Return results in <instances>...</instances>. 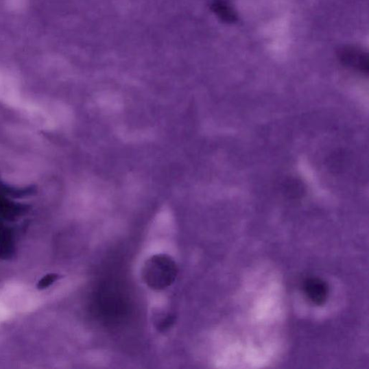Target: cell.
<instances>
[{"mask_svg":"<svg viewBox=\"0 0 369 369\" xmlns=\"http://www.w3.org/2000/svg\"><path fill=\"white\" fill-rule=\"evenodd\" d=\"M178 272L177 265L171 257L167 254H156L147 261L143 276L150 288L163 290L173 285Z\"/></svg>","mask_w":369,"mask_h":369,"instance_id":"obj_1","label":"cell"},{"mask_svg":"<svg viewBox=\"0 0 369 369\" xmlns=\"http://www.w3.org/2000/svg\"><path fill=\"white\" fill-rule=\"evenodd\" d=\"M338 58L344 64L368 73V54L362 50L354 47H344L339 50Z\"/></svg>","mask_w":369,"mask_h":369,"instance_id":"obj_2","label":"cell"},{"mask_svg":"<svg viewBox=\"0 0 369 369\" xmlns=\"http://www.w3.org/2000/svg\"><path fill=\"white\" fill-rule=\"evenodd\" d=\"M305 289L309 299L316 304H322L328 294V288L318 279H309L306 281Z\"/></svg>","mask_w":369,"mask_h":369,"instance_id":"obj_3","label":"cell"},{"mask_svg":"<svg viewBox=\"0 0 369 369\" xmlns=\"http://www.w3.org/2000/svg\"><path fill=\"white\" fill-rule=\"evenodd\" d=\"M216 12L219 16L224 21L233 23L237 20V16L235 11L226 2L219 0L215 5Z\"/></svg>","mask_w":369,"mask_h":369,"instance_id":"obj_4","label":"cell"},{"mask_svg":"<svg viewBox=\"0 0 369 369\" xmlns=\"http://www.w3.org/2000/svg\"><path fill=\"white\" fill-rule=\"evenodd\" d=\"M156 320L157 329L160 331H165L172 327L175 322V317L169 314L160 315Z\"/></svg>","mask_w":369,"mask_h":369,"instance_id":"obj_5","label":"cell"},{"mask_svg":"<svg viewBox=\"0 0 369 369\" xmlns=\"http://www.w3.org/2000/svg\"><path fill=\"white\" fill-rule=\"evenodd\" d=\"M60 276L58 274H51L46 276L45 277L43 278L38 283V288L39 289H44L49 287H50L52 283L56 282L60 278Z\"/></svg>","mask_w":369,"mask_h":369,"instance_id":"obj_6","label":"cell"}]
</instances>
